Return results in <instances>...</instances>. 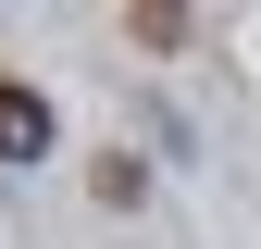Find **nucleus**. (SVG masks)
<instances>
[{
	"label": "nucleus",
	"instance_id": "obj_1",
	"mask_svg": "<svg viewBox=\"0 0 261 249\" xmlns=\"http://www.w3.org/2000/svg\"><path fill=\"white\" fill-rule=\"evenodd\" d=\"M38 150H50V100L0 75V162H38Z\"/></svg>",
	"mask_w": 261,
	"mask_h": 249
}]
</instances>
